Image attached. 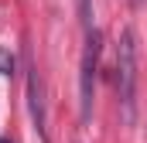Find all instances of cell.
Instances as JSON below:
<instances>
[{"instance_id": "cell-6", "label": "cell", "mask_w": 147, "mask_h": 143, "mask_svg": "<svg viewBox=\"0 0 147 143\" xmlns=\"http://www.w3.org/2000/svg\"><path fill=\"white\" fill-rule=\"evenodd\" d=\"M0 143H10V140H0Z\"/></svg>"}, {"instance_id": "cell-2", "label": "cell", "mask_w": 147, "mask_h": 143, "mask_svg": "<svg viewBox=\"0 0 147 143\" xmlns=\"http://www.w3.org/2000/svg\"><path fill=\"white\" fill-rule=\"evenodd\" d=\"M99 55H103V31L99 27H86V51H82V65H79V116H82V123H89L92 102H96Z\"/></svg>"}, {"instance_id": "cell-1", "label": "cell", "mask_w": 147, "mask_h": 143, "mask_svg": "<svg viewBox=\"0 0 147 143\" xmlns=\"http://www.w3.org/2000/svg\"><path fill=\"white\" fill-rule=\"evenodd\" d=\"M116 92H120V106L123 119L134 123V96H137V34L127 27L120 34V51H116Z\"/></svg>"}, {"instance_id": "cell-3", "label": "cell", "mask_w": 147, "mask_h": 143, "mask_svg": "<svg viewBox=\"0 0 147 143\" xmlns=\"http://www.w3.org/2000/svg\"><path fill=\"white\" fill-rule=\"evenodd\" d=\"M28 106H31V119H34L41 140H48V126H45V96H41V78H38V68L28 72Z\"/></svg>"}, {"instance_id": "cell-5", "label": "cell", "mask_w": 147, "mask_h": 143, "mask_svg": "<svg viewBox=\"0 0 147 143\" xmlns=\"http://www.w3.org/2000/svg\"><path fill=\"white\" fill-rule=\"evenodd\" d=\"M79 14H82V24L92 27V3L89 0H79Z\"/></svg>"}, {"instance_id": "cell-4", "label": "cell", "mask_w": 147, "mask_h": 143, "mask_svg": "<svg viewBox=\"0 0 147 143\" xmlns=\"http://www.w3.org/2000/svg\"><path fill=\"white\" fill-rule=\"evenodd\" d=\"M14 72V55L7 48H0V75H10Z\"/></svg>"}]
</instances>
